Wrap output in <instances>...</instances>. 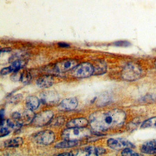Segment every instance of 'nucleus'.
Returning <instances> with one entry per match:
<instances>
[{
    "label": "nucleus",
    "mask_w": 156,
    "mask_h": 156,
    "mask_svg": "<svg viewBox=\"0 0 156 156\" xmlns=\"http://www.w3.org/2000/svg\"><path fill=\"white\" fill-rule=\"evenodd\" d=\"M54 80L52 76L45 75L39 78L36 81V84L41 88H48L52 85Z\"/></svg>",
    "instance_id": "nucleus-13"
},
{
    "label": "nucleus",
    "mask_w": 156,
    "mask_h": 156,
    "mask_svg": "<svg viewBox=\"0 0 156 156\" xmlns=\"http://www.w3.org/2000/svg\"><path fill=\"white\" fill-rule=\"evenodd\" d=\"M141 73L142 71L138 65L130 63L123 69L122 77L126 81H135L140 77Z\"/></svg>",
    "instance_id": "nucleus-3"
},
{
    "label": "nucleus",
    "mask_w": 156,
    "mask_h": 156,
    "mask_svg": "<svg viewBox=\"0 0 156 156\" xmlns=\"http://www.w3.org/2000/svg\"><path fill=\"white\" fill-rule=\"evenodd\" d=\"M10 133V131L8 128L4 126L1 127V130H0V136H1V137L6 136L7 135H9Z\"/></svg>",
    "instance_id": "nucleus-25"
},
{
    "label": "nucleus",
    "mask_w": 156,
    "mask_h": 156,
    "mask_svg": "<svg viewBox=\"0 0 156 156\" xmlns=\"http://www.w3.org/2000/svg\"><path fill=\"white\" fill-rule=\"evenodd\" d=\"M107 145L110 148L117 151L134 147V145L130 141L121 138L109 139L107 140Z\"/></svg>",
    "instance_id": "nucleus-7"
},
{
    "label": "nucleus",
    "mask_w": 156,
    "mask_h": 156,
    "mask_svg": "<svg viewBox=\"0 0 156 156\" xmlns=\"http://www.w3.org/2000/svg\"><path fill=\"white\" fill-rule=\"evenodd\" d=\"M21 117V115L18 112H15L12 113V117L14 119H20Z\"/></svg>",
    "instance_id": "nucleus-28"
},
{
    "label": "nucleus",
    "mask_w": 156,
    "mask_h": 156,
    "mask_svg": "<svg viewBox=\"0 0 156 156\" xmlns=\"http://www.w3.org/2000/svg\"><path fill=\"white\" fill-rule=\"evenodd\" d=\"M155 66H156V61H155Z\"/></svg>",
    "instance_id": "nucleus-33"
},
{
    "label": "nucleus",
    "mask_w": 156,
    "mask_h": 156,
    "mask_svg": "<svg viewBox=\"0 0 156 156\" xmlns=\"http://www.w3.org/2000/svg\"><path fill=\"white\" fill-rule=\"evenodd\" d=\"M35 115L33 111L28 109L23 112L19 121L20 124L23 125H27L32 123L34 120Z\"/></svg>",
    "instance_id": "nucleus-15"
},
{
    "label": "nucleus",
    "mask_w": 156,
    "mask_h": 156,
    "mask_svg": "<svg viewBox=\"0 0 156 156\" xmlns=\"http://www.w3.org/2000/svg\"><path fill=\"white\" fill-rule=\"evenodd\" d=\"M140 151L147 154H156V140H152L145 142L141 146Z\"/></svg>",
    "instance_id": "nucleus-12"
},
{
    "label": "nucleus",
    "mask_w": 156,
    "mask_h": 156,
    "mask_svg": "<svg viewBox=\"0 0 156 156\" xmlns=\"http://www.w3.org/2000/svg\"><path fill=\"white\" fill-rule=\"evenodd\" d=\"M4 114H5V111H4V109H1V112H0V114H1V121H3V120H4Z\"/></svg>",
    "instance_id": "nucleus-31"
},
{
    "label": "nucleus",
    "mask_w": 156,
    "mask_h": 156,
    "mask_svg": "<svg viewBox=\"0 0 156 156\" xmlns=\"http://www.w3.org/2000/svg\"><path fill=\"white\" fill-rule=\"evenodd\" d=\"M21 75L19 74L18 72L14 73L11 76V79L14 82L19 81V80H21Z\"/></svg>",
    "instance_id": "nucleus-27"
},
{
    "label": "nucleus",
    "mask_w": 156,
    "mask_h": 156,
    "mask_svg": "<svg viewBox=\"0 0 156 156\" xmlns=\"http://www.w3.org/2000/svg\"><path fill=\"white\" fill-rule=\"evenodd\" d=\"M105 150L100 147H87L80 151H73V156H99L105 153Z\"/></svg>",
    "instance_id": "nucleus-8"
},
{
    "label": "nucleus",
    "mask_w": 156,
    "mask_h": 156,
    "mask_svg": "<svg viewBox=\"0 0 156 156\" xmlns=\"http://www.w3.org/2000/svg\"><path fill=\"white\" fill-rule=\"evenodd\" d=\"M40 99L35 96H30L26 99V106L28 109L34 111L39 108Z\"/></svg>",
    "instance_id": "nucleus-16"
},
{
    "label": "nucleus",
    "mask_w": 156,
    "mask_h": 156,
    "mask_svg": "<svg viewBox=\"0 0 156 156\" xmlns=\"http://www.w3.org/2000/svg\"><path fill=\"white\" fill-rule=\"evenodd\" d=\"M58 45H59L60 47H62V48H67V47H69V46H70L69 44L65 42L59 43H58Z\"/></svg>",
    "instance_id": "nucleus-30"
},
{
    "label": "nucleus",
    "mask_w": 156,
    "mask_h": 156,
    "mask_svg": "<svg viewBox=\"0 0 156 156\" xmlns=\"http://www.w3.org/2000/svg\"><path fill=\"white\" fill-rule=\"evenodd\" d=\"M54 117V113L51 110H46L35 115L32 123L37 127L44 126L49 124Z\"/></svg>",
    "instance_id": "nucleus-6"
},
{
    "label": "nucleus",
    "mask_w": 156,
    "mask_h": 156,
    "mask_svg": "<svg viewBox=\"0 0 156 156\" xmlns=\"http://www.w3.org/2000/svg\"><path fill=\"white\" fill-rule=\"evenodd\" d=\"M78 145V141H70V140H64V141L59 142L56 144L55 147L56 148H69L73 147Z\"/></svg>",
    "instance_id": "nucleus-18"
},
{
    "label": "nucleus",
    "mask_w": 156,
    "mask_h": 156,
    "mask_svg": "<svg viewBox=\"0 0 156 156\" xmlns=\"http://www.w3.org/2000/svg\"><path fill=\"white\" fill-rule=\"evenodd\" d=\"M91 134L90 129L86 127L68 128L63 131L62 137L64 140L79 141L88 137Z\"/></svg>",
    "instance_id": "nucleus-2"
},
{
    "label": "nucleus",
    "mask_w": 156,
    "mask_h": 156,
    "mask_svg": "<svg viewBox=\"0 0 156 156\" xmlns=\"http://www.w3.org/2000/svg\"><path fill=\"white\" fill-rule=\"evenodd\" d=\"M31 79V75L28 72H25L21 74V80L23 83H29Z\"/></svg>",
    "instance_id": "nucleus-23"
},
{
    "label": "nucleus",
    "mask_w": 156,
    "mask_h": 156,
    "mask_svg": "<svg viewBox=\"0 0 156 156\" xmlns=\"http://www.w3.org/2000/svg\"><path fill=\"white\" fill-rule=\"evenodd\" d=\"M40 97L42 102L48 105H56L60 99V97L58 93L52 91L43 92L40 94Z\"/></svg>",
    "instance_id": "nucleus-9"
},
{
    "label": "nucleus",
    "mask_w": 156,
    "mask_h": 156,
    "mask_svg": "<svg viewBox=\"0 0 156 156\" xmlns=\"http://www.w3.org/2000/svg\"><path fill=\"white\" fill-rule=\"evenodd\" d=\"M23 97L21 94H18L13 96L11 99V103H12V104H17V103H19L21 101L22 99H23Z\"/></svg>",
    "instance_id": "nucleus-24"
},
{
    "label": "nucleus",
    "mask_w": 156,
    "mask_h": 156,
    "mask_svg": "<svg viewBox=\"0 0 156 156\" xmlns=\"http://www.w3.org/2000/svg\"><path fill=\"white\" fill-rule=\"evenodd\" d=\"M78 104V100L76 98H69L63 100L59 105L58 108L61 111H72L77 108Z\"/></svg>",
    "instance_id": "nucleus-11"
},
{
    "label": "nucleus",
    "mask_w": 156,
    "mask_h": 156,
    "mask_svg": "<svg viewBox=\"0 0 156 156\" xmlns=\"http://www.w3.org/2000/svg\"><path fill=\"white\" fill-rule=\"evenodd\" d=\"M55 135L51 130H44L33 136V140L36 143L42 145H49L55 140Z\"/></svg>",
    "instance_id": "nucleus-5"
},
{
    "label": "nucleus",
    "mask_w": 156,
    "mask_h": 156,
    "mask_svg": "<svg viewBox=\"0 0 156 156\" xmlns=\"http://www.w3.org/2000/svg\"><path fill=\"white\" fill-rule=\"evenodd\" d=\"M11 49L9 48H5L2 49L1 52H6L10 51H11Z\"/></svg>",
    "instance_id": "nucleus-32"
},
{
    "label": "nucleus",
    "mask_w": 156,
    "mask_h": 156,
    "mask_svg": "<svg viewBox=\"0 0 156 156\" xmlns=\"http://www.w3.org/2000/svg\"><path fill=\"white\" fill-rule=\"evenodd\" d=\"M94 73V67L90 63L84 62L76 66L72 70V74L77 78H87Z\"/></svg>",
    "instance_id": "nucleus-4"
},
{
    "label": "nucleus",
    "mask_w": 156,
    "mask_h": 156,
    "mask_svg": "<svg viewBox=\"0 0 156 156\" xmlns=\"http://www.w3.org/2000/svg\"><path fill=\"white\" fill-rule=\"evenodd\" d=\"M88 120L84 118H78L70 120L66 124L67 128L86 127L88 125Z\"/></svg>",
    "instance_id": "nucleus-14"
},
{
    "label": "nucleus",
    "mask_w": 156,
    "mask_h": 156,
    "mask_svg": "<svg viewBox=\"0 0 156 156\" xmlns=\"http://www.w3.org/2000/svg\"><path fill=\"white\" fill-rule=\"evenodd\" d=\"M121 154L125 156H139L138 153L131 150V148H126L122 150Z\"/></svg>",
    "instance_id": "nucleus-22"
},
{
    "label": "nucleus",
    "mask_w": 156,
    "mask_h": 156,
    "mask_svg": "<svg viewBox=\"0 0 156 156\" xmlns=\"http://www.w3.org/2000/svg\"><path fill=\"white\" fill-rule=\"evenodd\" d=\"M23 143V139L20 137H17L5 141L4 146L7 148L19 147L22 146Z\"/></svg>",
    "instance_id": "nucleus-17"
},
{
    "label": "nucleus",
    "mask_w": 156,
    "mask_h": 156,
    "mask_svg": "<svg viewBox=\"0 0 156 156\" xmlns=\"http://www.w3.org/2000/svg\"><path fill=\"white\" fill-rule=\"evenodd\" d=\"M25 65V62L23 61H20V60H17L13 62L9 67V71L10 73H11L12 72L16 73V72H19L21 68H22Z\"/></svg>",
    "instance_id": "nucleus-19"
},
{
    "label": "nucleus",
    "mask_w": 156,
    "mask_h": 156,
    "mask_svg": "<svg viewBox=\"0 0 156 156\" xmlns=\"http://www.w3.org/2000/svg\"><path fill=\"white\" fill-rule=\"evenodd\" d=\"M141 128L156 129V116L145 120L141 126Z\"/></svg>",
    "instance_id": "nucleus-20"
},
{
    "label": "nucleus",
    "mask_w": 156,
    "mask_h": 156,
    "mask_svg": "<svg viewBox=\"0 0 156 156\" xmlns=\"http://www.w3.org/2000/svg\"><path fill=\"white\" fill-rule=\"evenodd\" d=\"M114 44L116 46L120 47H127L130 45V43L127 41H119L114 43Z\"/></svg>",
    "instance_id": "nucleus-26"
},
{
    "label": "nucleus",
    "mask_w": 156,
    "mask_h": 156,
    "mask_svg": "<svg viewBox=\"0 0 156 156\" xmlns=\"http://www.w3.org/2000/svg\"><path fill=\"white\" fill-rule=\"evenodd\" d=\"M64 122V119L63 118L58 117L56 121H55V126H60L61 124H63Z\"/></svg>",
    "instance_id": "nucleus-29"
},
{
    "label": "nucleus",
    "mask_w": 156,
    "mask_h": 156,
    "mask_svg": "<svg viewBox=\"0 0 156 156\" xmlns=\"http://www.w3.org/2000/svg\"><path fill=\"white\" fill-rule=\"evenodd\" d=\"M126 114L119 109L102 110L91 114L89 121L91 128L97 132H103L121 127L125 122Z\"/></svg>",
    "instance_id": "nucleus-1"
},
{
    "label": "nucleus",
    "mask_w": 156,
    "mask_h": 156,
    "mask_svg": "<svg viewBox=\"0 0 156 156\" xmlns=\"http://www.w3.org/2000/svg\"><path fill=\"white\" fill-rule=\"evenodd\" d=\"M77 65V62L73 59H66L55 64V69L58 73H65L72 70Z\"/></svg>",
    "instance_id": "nucleus-10"
},
{
    "label": "nucleus",
    "mask_w": 156,
    "mask_h": 156,
    "mask_svg": "<svg viewBox=\"0 0 156 156\" xmlns=\"http://www.w3.org/2000/svg\"><path fill=\"white\" fill-rule=\"evenodd\" d=\"M94 73L95 74L100 75L104 74L106 70V66L104 63L99 62L97 64L94 66Z\"/></svg>",
    "instance_id": "nucleus-21"
}]
</instances>
